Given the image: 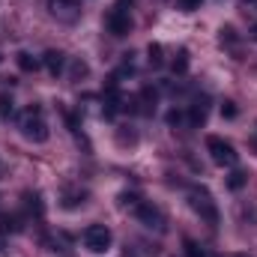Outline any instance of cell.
Here are the masks:
<instances>
[{
  "mask_svg": "<svg viewBox=\"0 0 257 257\" xmlns=\"http://www.w3.org/2000/svg\"><path fill=\"white\" fill-rule=\"evenodd\" d=\"M224 42H236V33H233V27H221V45Z\"/></svg>",
  "mask_w": 257,
  "mask_h": 257,
  "instance_id": "23",
  "label": "cell"
},
{
  "mask_svg": "<svg viewBox=\"0 0 257 257\" xmlns=\"http://www.w3.org/2000/svg\"><path fill=\"white\" fill-rule=\"evenodd\" d=\"M206 114H209V99H194L192 102V111H189V123L192 126H203L206 123Z\"/></svg>",
  "mask_w": 257,
  "mask_h": 257,
  "instance_id": "11",
  "label": "cell"
},
{
  "mask_svg": "<svg viewBox=\"0 0 257 257\" xmlns=\"http://www.w3.org/2000/svg\"><path fill=\"white\" fill-rule=\"evenodd\" d=\"M186 257H206V251H203L194 239H186Z\"/></svg>",
  "mask_w": 257,
  "mask_h": 257,
  "instance_id": "20",
  "label": "cell"
},
{
  "mask_svg": "<svg viewBox=\"0 0 257 257\" xmlns=\"http://www.w3.org/2000/svg\"><path fill=\"white\" fill-rule=\"evenodd\" d=\"M171 69H174V75H186V72H189V51H186V48L177 54V60L171 63Z\"/></svg>",
  "mask_w": 257,
  "mask_h": 257,
  "instance_id": "16",
  "label": "cell"
},
{
  "mask_svg": "<svg viewBox=\"0 0 257 257\" xmlns=\"http://www.w3.org/2000/svg\"><path fill=\"white\" fill-rule=\"evenodd\" d=\"M21 135L33 144H45L48 141V123L42 120V111L36 105H30L24 114H21Z\"/></svg>",
  "mask_w": 257,
  "mask_h": 257,
  "instance_id": "2",
  "label": "cell"
},
{
  "mask_svg": "<svg viewBox=\"0 0 257 257\" xmlns=\"http://www.w3.org/2000/svg\"><path fill=\"white\" fill-rule=\"evenodd\" d=\"M138 203H141L138 194H120V206H123V209H135Z\"/></svg>",
  "mask_w": 257,
  "mask_h": 257,
  "instance_id": "21",
  "label": "cell"
},
{
  "mask_svg": "<svg viewBox=\"0 0 257 257\" xmlns=\"http://www.w3.org/2000/svg\"><path fill=\"white\" fill-rule=\"evenodd\" d=\"M189 206H192L194 212L209 224V227H218V206H215L212 194L206 192L203 186H194L192 192H189Z\"/></svg>",
  "mask_w": 257,
  "mask_h": 257,
  "instance_id": "1",
  "label": "cell"
},
{
  "mask_svg": "<svg viewBox=\"0 0 257 257\" xmlns=\"http://www.w3.org/2000/svg\"><path fill=\"white\" fill-rule=\"evenodd\" d=\"M117 144L120 147H135L138 144V135L132 128H117Z\"/></svg>",
  "mask_w": 257,
  "mask_h": 257,
  "instance_id": "17",
  "label": "cell"
},
{
  "mask_svg": "<svg viewBox=\"0 0 257 257\" xmlns=\"http://www.w3.org/2000/svg\"><path fill=\"white\" fill-rule=\"evenodd\" d=\"M87 72H90V66L84 63L81 57H75V60H72V69H69V78H72V81H81V78H87Z\"/></svg>",
  "mask_w": 257,
  "mask_h": 257,
  "instance_id": "14",
  "label": "cell"
},
{
  "mask_svg": "<svg viewBox=\"0 0 257 257\" xmlns=\"http://www.w3.org/2000/svg\"><path fill=\"white\" fill-rule=\"evenodd\" d=\"M242 3H245V6H251V9L257 12V0H242Z\"/></svg>",
  "mask_w": 257,
  "mask_h": 257,
  "instance_id": "26",
  "label": "cell"
},
{
  "mask_svg": "<svg viewBox=\"0 0 257 257\" xmlns=\"http://www.w3.org/2000/svg\"><path fill=\"white\" fill-rule=\"evenodd\" d=\"M24 209H27V215H33V218H42L45 215V203H42V194L39 192H24Z\"/></svg>",
  "mask_w": 257,
  "mask_h": 257,
  "instance_id": "10",
  "label": "cell"
},
{
  "mask_svg": "<svg viewBox=\"0 0 257 257\" xmlns=\"http://www.w3.org/2000/svg\"><path fill=\"white\" fill-rule=\"evenodd\" d=\"M111 230L105 227V224H90L87 230H84V245L93 251V254H102V251H108L111 248Z\"/></svg>",
  "mask_w": 257,
  "mask_h": 257,
  "instance_id": "4",
  "label": "cell"
},
{
  "mask_svg": "<svg viewBox=\"0 0 257 257\" xmlns=\"http://www.w3.org/2000/svg\"><path fill=\"white\" fill-rule=\"evenodd\" d=\"M42 63H45V69H48L51 75H60L63 66H66V54L63 51H57V48H51V51L42 54Z\"/></svg>",
  "mask_w": 257,
  "mask_h": 257,
  "instance_id": "12",
  "label": "cell"
},
{
  "mask_svg": "<svg viewBox=\"0 0 257 257\" xmlns=\"http://www.w3.org/2000/svg\"><path fill=\"white\" fill-rule=\"evenodd\" d=\"M180 6H183L186 12H192V9H197V6H200V0H180Z\"/></svg>",
  "mask_w": 257,
  "mask_h": 257,
  "instance_id": "25",
  "label": "cell"
},
{
  "mask_svg": "<svg viewBox=\"0 0 257 257\" xmlns=\"http://www.w3.org/2000/svg\"><path fill=\"white\" fill-rule=\"evenodd\" d=\"M254 39H257V27H254Z\"/></svg>",
  "mask_w": 257,
  "mask_h": 257,
  "instance_id": "29",
  "label": "cell"
},
{
  "mask_svg": "<svg viewBox=\"0 0 257 257\" xmlns=\"http://www.w3.org/2000/svg\"><path fill=\"white\" fill-rule=\"evenodd\" d=\"M48 9L63 21H75L81 15V0H48Z\"/></svg>",
  "mask_w": 257,
  "mask_h": 257,
  "instance_id": "8",
  "label": "cell"
},
{
  "mask_svg": "<svg viewBox=\"0 0 257 257\" xmlns=\"http://www.w3.org/2000/svg\"><path fill=\"white\" fill-rule=\"evenodd\" d=\"M105 27H108L111 36H128V33H132V15H128V9L114 6V9L108 12V18H105Z\"/></svg>",
  "mask_w": 257,
  "mask_h": 257,
  "instance_id": "5",
  "label": "cell"
},
{
  "mask_svg": "<svg viewBox=\"0 0 257 257\" xmlns=\"http://www.w3.org/2000/svg\"><path fill=\"white\" fill-rule=\"evenodd\" d=\"M233 257H248V254H233Z\"/></svg>",
  "mask_w": 257,
  "mask_h": 257,
  "instance_id": "28",
  "label": "cell"
},
{
  "mask_svg": "<svg viewBox=\"0 0 257 257\" xmlns=\"http://www.w3.org/2000/svg\"><path fill=\"white\" fill-rule=\"evenodd\" d=\"M3 248H6V239H3V233H0V251H3Z\"/></svg>",
  "mask_w": 257,
  "mask_h": 257,
  "instance_id": "27",
  "label": "cell"
},
{
  "mask_svg": "<svg viewBox=\"0 0 257 257\" xmlns=\"http://www.w3.org/2000/svg\"><path fill=\"white\" fill-rule=\"evenodd\" d=\"M15 60H18V69H21V72H36V69H39V60H36L30 51H18Z\"/></svg>",
  "mask_w": 257,
  "mask_h": 257,
  "instance_id": "13",
  "label": "cell"
},
{
  "mask_svg": "<svg viewBox=\"0 0 257 257\" xmlns=\"http://www.w3.org/2000/svg\"><path fill=\"white\" fill-rule=\"evenodd\" d=\"M87 189H63V197H60V203H63V209H78V206H84L87 203Z\"/></svg>",
  "mask_w": 257,
  "mask_h": 257,
  "instance_id": "9",
  "label": "cell"
},
{
  "mask_svg": "<svg viewBox=\"0 0 257 257\" xmlns=\"http://www.w3.org/2000/svg\"><path fill=\"white\" fill-rule=\"evenodd\" d=\"M156 99H159V93L153 90V87H144L128 105H123V108H128V111H135V114H153L156 111Z\"/></svg>",
  "mask_w": 257,
  "mask_h": 257,
  "instance_id": "7",
  "label": "cell"
},
{
  "mask_svg": "<svg viewBox=\"0 0 257 257\" xmlns=\"http://www.w3.org/2000/svg\"><path fill=\"white\" fill-rule=\"evenodd\" d=\"M0 60H3V57H0Z\"/></svg>",
  "mask_w": 257,
  "mask_h": 257,
  "instance_id": "30",
  "label": "cell"
},
{
  "mask_svg": "<svg viewBox=\"0 0 257 257\" xmlns=\"http://www.w3.org/2000/svg\"><path fill=\"white\" fill-rule=\"evenodd\" d=\"M135 215H138V221H141L144 227H156V230H165V215H162V209H159V206H153V203L141 200V203L135 206Z\"/></svg>",
  "mask_w": 257,
  "mask_h": 257,
  "instance_id": "6",
  "label": "cell"
},
{
  "mask_svg": "<svg viewBox=\"0 0 257 257\" xmlns=\"http://www.w3.org/2000/svg\"><path fill=\"white\" fill-rule=\"evenodd\" d=\"M221 117H227V120H233V117H236V105H233L230 99L221 105Z\"/></svg>",
  "mask_w": 257,
  "mask_h": 257,
  "instance_id": "22",
  "label": "cell"
},
{
  "mask_svg": "<svg viewBox=\"0 0 257 257\" xmlns=\"http://www.w3.org/2000/svg\"><path fill=\"white\" fill-rule=\"evenodd\" d=\"M0 117H3V120L12 117V96H9V93H0Z\"/></svg>",
  "mask_w": 257,
  "mask_h": 257,
  "instance_id": "19",
  "label": "cell"
},
{
  "mask_svg": "<svg viewBox=\"0 0 257 257\" xmlns=\"http://www.w3.org/2000/svg\"><path fill=\"white\" fill-rule=\"evenodd\" d=\"M168 123H171V126H180V123H183V111H177V108H174V111L168 114Z\"/></svg>",
  "mask_w": 257,
  "mask_h": 257,
  "instance_id": "24",
  "label": "cell"
},
{
  "mask_svg": "<svg viewBox=\"0 0 257 257\" xmlns=\"http://www.w3.org/2000/svg\"><path fill=\"white\" fill-rule=\"evenodd\" d=\"M206 150H209V156H212V162L215 165H236V150H233V144L230 141H224V138H218V135H209L206 138Z\"/></svg>",
  "mask_w": 257,
  "mask_h": 257,
  "instance_id": "3",
  "label": "cell"
},
{
  "mask_svg": "<svg viewBox=\"0 0 257 257\" xmlns=\"http://www.w3.org/2000/svg\"><path fill=\"white\" fill-rule=\"evenodd\" d=\"M147 54H150V66H153V69H159V66L165 63V57H162V45H159V42H153V45L147 48Z\"/></svg>",
  "mask_w": 257,
  "mask_h": 257,
  "instance_id": "18",
  "label": "cell"
},
{
  "mask_svg": "<svg viewBox=\"0 0 257 257\" xmlns=\"http://www.w3.org/2000/svg\"><path fill=\"white\" fill-rule=\"evenodd\" d=\"M245 183H248V174H245V171H233V174L227 177V189H230V192H239Z\"/></svg>",
  "mask_w": 257,
  "mask_h": 257,
  "instance_id": "15",
  "label": "cell"
}]
</instances>
